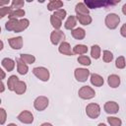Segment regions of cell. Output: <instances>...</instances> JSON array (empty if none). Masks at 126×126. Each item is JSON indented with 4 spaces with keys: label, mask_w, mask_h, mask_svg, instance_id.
Listing matches in <instances>:
<instances>
[{
    "label": "cell",
    "mask_w": 126,
    "mask_h": 126,
    "mask_svg": "<svg viewBox=\"0 0 126 126\" xmlns=\"http://www.w3.org/2000/svg\"><path fill=\"white\" fill-rule=\"evenodd\" d=\"M77 60H78V62H79L81 65H83V66H90V65L92 64L91 58H90L89 56H87V55H80Z\"/></svg>",
    "instance_id": "32"
},
{
    "label": "cell",
    "mask_w": 126,
    "mask_h": 126,
    "mask_svg": "<svg viewBox=\"0 0 126 126\" xmlns=\"http://www.w3.org/2000/svg\"><path fill=\"white\" fill-rule=\"evenodd\" d=\"M0 73H1V80H4L5 79V72H4V70L3 69H0Z\"/></svg>",
    "instance_id": "40"
},
{
    "label": "cell",
    "mask_w": 126,
    "mask_h": 126,
    "mask_svg": "<svg viewBox=\"0 0 126 126\" xmlns=\"http://www.w3.org/2000/svg\"><path fill=\"white\" fill-rule=\"evenodd\" d=\"M24 5H25V1H23V0H13L11 2V7L12 8H15V10L16 9L23 8Z\"/></svg>",
    "instance_id": "37"
},
{
    "label": "cell",
    "mask_w": 126,
    "mask_h": 126,
    "mask_svg": "<svg viewBox=\"0 0 126 126\" xmlns=\"http://www.w3.org/2000/svg\"><path fill=\"white\" fill-rule=\"evenodd\" d=\"M1 64H2V67L5 68L6 71H8V72L13 71L15 68V61L11 58H8V57L3 58L1 61Z\"/></svg>",
    "instance_id": "16"
},
{
    "label": "cell",
    "mask_w": 126,
    "mask_h": 126,
    "mask_svg": "<svg viewBox=\"0 0 126 126\" xmlns=\"http://www.w3.org/2000/svg\"><path fill=\"white\" fill-rule=\"evenodd\" d=\"M73 52L74 54H79V55H84L88 52V47L85 44H76L73 47Z\"/></svg>",
    "instance_id": "23"
},
{
    "label": "cell",
    "mask_w": 126,
    "mask_h": 126,
    "mask_svg": "<svg viewBox=\"0 0 126 126\" xmlns=\"http://www.w3.org/2000/svg\"><path fill=\"white\" fill-rule=\"evenodd\" d=\"M115 66L118 69H123L126 66V62H125V57L124 56H118L116 61H115Z\"/></svg>",
    "instance_id": "34"
},
{
    "label": "cell",
    "mask_w": 126,
    "mask_h": 126,
    "mask_svg": "<svg viewBox=\"0 0 126 126\" xmlns=\"http://www.w3.org/2000/svg\"><path fill=\"white\" fill-rule=\"evenodd\" d=\"M97 126H106V124H104V123H98Z\"/></svg>",
    "instance_id": "46"
},
{
    "label": "cell",
    "mask_w": 126,
    "mask_h": 126,
    "mask_svg": "<svg viewBox=\"0 0 126 126\" xmlns=\"http://www.w3.org/2000/svg\"><path fill=\"white\" fill-rule=\"evenodd\" d=\"M78 95H79V97H81L83 99H91L95 96V92L90 86H83L79 89Z\"/></svg>",
    "instance_id": "3"
},
{
    "label": "cell",
    "mask_w": 126,
    "mask_h": 126,
    "mask_svg": "<svg viewBox=\"0 0 126 126\" xmlns=\"http://www.w3.org/2000/svg\"><path fill=\"white\" fill-rule=\"evenodd\" d=\"M40 126H53L51 123H48V122H44V123H42Z\"/></svg>",
    "instance_id": "42"
},
{
    "label": "cell",
    "mask_w": 126,
    "mask_h": 126,
    "mask_svg": "<svg viewBox=\"0 0 126 126\" xmlns=\"http://www.w3.org/2000/svg\"><path fill=\"white\" fill-rule=\"evenodd\" d=\"M104 23H105V26L109 30H114L117 28L118 24L120 23V18L115 13H109L106 15V17L104 19Z\"/></svg>",
    "instance_id": "1"
},
{
    "label": "cell",
    "mask_w": 126,
    "mask_h": 126,
    "mask_svg": "<svg viewBox=\"0 0 126 126\" xmlns=\"http://www.w3.org/2000/svg\"><path fill=\"white\" fill-rule=\"evenodd\" d=\"M113 59V54L111 51L109 50H103L102 52V60L105 62V63H109L111 62Z\"/></svg>",
    "instance_id": "33"
},
{
    "label": "cell",
    "mask_w": 126,
    "mask_h": 126,
    "mask_svg": "<svg viewBox=\"0 0 126 126\" xmlns=\"http://www.w3.org/2000/svg\"><path fill=\"white\" fill-rule=\"evenodd\" d=\"M100 52H101V49H100L99 45L94 44L91 47V55L94 59H98L100 57Z\"/></svg>",
    "instance_id": "27"
},
{
    "label": "cell",
    "mask_w": 126,
    "mask_h": 126,
    "mask_svg": "<svg viewBox=\"0 0 126 126\" xmlns=\"http://www.w3.org/2000/svg\"><path fill=\"white\" fill-rule=\"evenodd\" d=\"M30 25V21L26 18H23L21 20H19V23H18V26L17 28L15 29L14 32H24Z\"/></svg>",
    "instance_id": "18"
},
{
    "label": "cell",
    "mask_w": 126,
    "mask_h": 126,
    "mask_svg": "<svg viewBox=\"0 0 126 126\" xmlns=\"http://www.w3.org/2000/svg\"><path fill=\"white\" fill-rule=\"evenodd\" d=\"M75 12H76L77 15H89L90 10H89V8L86 6L85 3L79 2V3H77L76 6H75Z\"/></svg>",
    "instance_id": "14"
},
{
    "label": "cell",
    "mask_w": 126,
    "mask_h": 126,
    "mask_svg": "<svg viewBox=\"0 0 126 126\" xmlns=\"http://www.w3.org/2000/svg\"><path fill=\"white\" fill-rule=\"evenodd\" d=\"M4 90H5L4 83H3V82H1V90H0V92H1V93H3V92H4Z\"/></svg>",
    "instance_id": "43"
},
{
    "label": "cell",
    "mask_w": 126,
    "mask_h": 126,
    "mask_svg": "<svg viewBox=\"0 0 126 126\" xmlns=\"http://www.w3.org/2000/svg\"><path fill=\"white\" fill-rule=\"evenodd\" d=\"M18 23H19L18 19H9L5 24V28L7 31H13L14 32L18 26Z\"/></svg>",
    "instance_id": "25"
},
{
    "label": "cell",
    "mask_w": 126,
    "mask_h": 126,
    "mask_svg": "<svg viewBox=\"0 0 126 126\" xmlns=\"http://www.w3.org/2000/svg\"><path fill=\"white\" fill-rule=\"evenodd\" d=\"M4 4H9V0L8 1H2V2H0V6L1 7H3Z\"/></svg>",
    "instance_id": "44"
},
{
    "label": "cell",
    "mask_w": 126,
    "mask_h": 126,
    "mask_svg": "<svg viewBox=\"0 0 126 126\" xmlns=\"http://www.w3.org/2000/svg\"><path fill=\"white\" fill-rule=\"evenodd\" d=\"M53 15H54L56 18H58L59 20L63 21V20L66 18V16H67V12H66V10H64V9H59V10L55 11Z\"/></svg>",
    "instance_id": "36"
},
{
    "label": "cell",
    "mask_w": 126,
    "mask_h": 126,
    "mask_svg": "<svg viewBox=\"0 0 126 126\" xmlns=\"http://www.w3.org/2000/svg\"><path fill=\"white\" fill-rule=\"evenodd\" d=\"M65 39V33L61 30H54L50 33V41L53 45H57L63 42Z\"/></svg>",
    "instance_id": "7"
},
{
    "label": "cell",
    "mask_w": 126,
    "mask_h": 126,
    "mask_svg": "<svg viewBox=\"0 0 126 126\" xmlns=\"http://www.w3.org/2000/svg\"><path fill=\"white\" fill-rule=\"evenodd\" d=\"M120 33H121V35H122V36L126 37V23H125V24H123V25H122V27L120 28Z\"/></svg>",
    "instance_id": "39"
},
{
    "label": "cell",
    "mask_w": 126,
    "mask_h": 126,
    "mask_svg": "<svg viewBox=\"0 0 126 126\" xmlns=\"http://www.w3.org/2000/svg\"><path fill=\"white\" fill-rule=\"evenodd\" d=\"M86 6L88 8H97V7H100V6H103V5H106V4H109V2H101V1H87L85 2Z\"/></svg>",
    "instance_id": "29"
},
{
    "label": "cell",
    "mask_w": 126,
    "mask_h": 126,
    "mask_svg": "<svg viewBox=\"0 0 126 126\" xmlns=\"http://www.w3.org/2000/svg\"><path fill=\"white\" fill-rule=\"evenodd\" d=\"M76 25H77V18H76L75 16L71 15V16H69L68 19L66 20V22H65V24H64V27H65L66 30H71V31H73V30L75 29Z\"/></svg>",
    "instance_id": "20"
},
{
    "label": "cell",
    "mask_w": 126,
    "mask_h": 126,
    "mask_svg": "<svg viewBox=\"0 0 126 126\" xmlns=\"http://www.w3.org/2000/svg\"><path fill=\"white\" fill-rule=\"evenodd\" d=\"M6 119H7L6 110H5L3 107H1V108H0V124L3 125V124L5 123V121H6Z\"/></svg>",
    "instance_id": "38"
},
{
    "label": "cell",
    "mask_w": 126,
    "mask_h": 126,
    "mask_svg": "<svg viewBox=\"0 0 126 126\" xmlns=\"http://www.w3.org/2000/svg\"><path fill=\"white\" fill-rule=\"evenodd\" d=\"M103 109L108 114H115L119 110V105L116 101H106L104 103Z\"/></svg>",
    "instance_id": "9"
},
{
    "label": "cell",
    "mask_w": 126,
    "mask_h": 126,
    "mask_svg": "<svg viewBox=\"0 0 126 126\" xmlns=\"http://www.w3.org/2000/svg\"><path fill=\"white\" fill-rule=\"evenodd\" d=\"M12 10H13V8L12 7H9V6H3V7H1L0 8V18L2 19V18H4L7 15L9 16L10 13L12 12Z\"/></svg>",
    "instance_id": "35"
},
{
    "label": "cell",
    "mask_w": 126,
    "mask_h": 126,
    "mask_svg": "<svg viewBox=\"0 0 126 126\" xmlns=\"http://www.w3.org/2000/svg\"><path fill=\"white\" fill-rule=\"evenodd\" d=\"M7 126H18L17 124H15V123H10V124H8Z\"/></svg>",
    "instance_id": "45"
},
{
    "label": "cell",
    "mask_w": 126,
    "mask_h": 126,
    "mask_svg": "<svg viewBox=\"0 0 126 126\" xmlns=\"http://www.w3.org/2000/svg\"><path fill=\"white\" fill-rule=\"evenodd\" d=\"M32 74L42 82H47L50 77L49 71L45 67H34L32 69Z\"/></svg>",
    "instance_id": "2"
},
{
    "label": "cell",
    "mask_w": 126,
    "mask_h": 126,
    "mask_svg": "<svg viewBox=\"0 0 126 126\" xmlns=\"http://www.w3.org/2000/svg\"><path fill=\"white\" fill-rule=\"evenodd\" d=\"M63 7V2L60 0H51L48 4H47V9L49 11H57L59 9H62Z\"/></svg>",
    "instance_id": "19"
},
{
    "label": "cell",
    "mask_w": 126,
    "mask_h": 126,
    "mask_svg": "<svg viewBox=\"0 0 126 126\" xmlns=\"http://www.w3.org/2000/svg\"><path fill=\"white\" fill-rule=\"evenodd\" d=\"M49 104V99L47 96L39 95L33 100V107L38 111H43Z\"/></svg>",
    "instance_id": "6"
},
{
    "label": "cell",
    "mask_w": 126,
    "mask_h": 126,
    "mask_svg": "<svg viewBox=\"0 0 126 126\" xmlns=\"http://www.w3.org/2000/svg\"><path fill=\"white\" fill-rule=\"evenodd\" d=\"M120 82H121L120 77H119L118 75H116V74H111V75H109L108 78H107V84H108V86H109L110 88H112V89L118 88L119 85H120Z\"/></svg>",
    "instance_id": "12"
},
{
    "label": "cell",
    "mask_w": 126,
    "mask_h": 126,
    "mask_svg": "<svg viewBox=\"0 0 126 126\" xmlns=\"http://www.w3.org/2000/svg\"><path fill=\"white\" fill-rule=\"evenodd\" d=\"M71 34H72V36L75 39L81 40V39H84L85 38V36H86V31L83 28H76L73 31H71Z\"/></svg>",
    "instance_id": "17"
},
{
    "label": "cell",
    "mask_w": 126,
    "mask_h": 126,
    "mask_svg": "<svg viewBox=\"0 0 126 126\" xmlns=\"http://www.w3.org/2000/svg\"><path fill=\"white\" fill-rule=\"evenodd\" d=\"M0 49H3V41H1V47H0Z\"/></svg>",
    "instance_id": "47"
},
{
    "label": "cell",
    "mask_w": 126,
    "mask_h": 126,
    "mask_svg": "<svg viewBox=\"0 0 126 126\" xmlns=\"http://www.w3.org/2000/svg\"><path fill=\"white\" fill-rule=\"evenodd\" d=\"M107 122L110 126H121L122 121L120 118L115 117V116H108L107 117Z\"/></svg>",
    "instance_id": "31"
},
{
    "label": "cell",
    "mask_w": 126,
    "mask_h": 126,
    "mask_svg": "<svg viewBox=\"0 0 126 126\" xmlns=\"http://www.w3.org/2000/svg\"><path fill=\"white\" fill-rule=\"evenodd\" d=\"M86 113L90 118L95 119L100 114V106L97 103L91 102L86 106Z\"/></svg>",
    "instance_id": "4"
},
{
    "label": "cell",
    "mask_w": 126,
    "mask_h": 126,
    "mask_svg": "<svg viewBox=\"0 0 126 126\" xmlns=\"http://www.w3.org/2000/svg\"><path fill=\"white\" fill-rule=\"evenodd\" d=\"M122 13H123V14L126 16V3H125L123 6H122Z\"/></svg>",
    "instance_id": "41"
},
{
    "label": "cell",
    "mask_w": 126,
    "mask_h": 126,
    "mask_svg": "<svg viewBox=\"0 0 126 126\" xmlns=\"http://www.w3.org/2000/svg\"><path fill=\"white\" fill-rule=\"evenodd\" d=\"M25 14H26L25 10H23V9H16V10H12V12L8 16V18L9 19H18V18L24 17Z\"/></svg>",
    "instance_id": "26"
},
{
    "label": "cell",
    "mask_w": 126,
    "mask_h": 126,
    "mask_svg": "<svg viewBox=\"0 0 126 126\" xmlns=\"http://www.w3.org/2000/svg\"><path fill=\"white\" fill-rule=\"evenodd\" d=\"M26 91H27V84L24 81L19 80L18 83L16 84L15 88H14V92L17 94H23L26 93Z\"/></svg>",
    "instance_id": "21"
},
{
    "label": "cell",
    "mask_w": 126,
    "mask_h": 126,
    "mask_svg": "<svg viewBox=\"0 0 126 126\" xmlns=\"http://www.w3.org/2000/svg\"><path fill=\"white\" fill-rule=\"evenodd\" d=\"M76 18H77V21H79V23L82 24L83 26H88L93 21L90 15H76Z\"/></svg>",
    "instance_id": "22"
},
{
    "label": "cell",
    "mask_w": 126,
    "mask_h": 126,
    "mask_svg": "<svg viewBox=\"0 0 126 126\" xmlns=\"http://www.w3.org/2000/svg\"><path fill=\"white\" fill-rule=\"evenodd\" d=\"M90 80H91V84H92L93 86H94V87H101V86L103 85V83H104L103 78H102L100 75L95 74V73L91 74Z\"/></svg>",
    "instance_id": "15"
},
{
    "label": "cell",
    "mask_w": 126,
    "mask_h": 126,
    "mask_svg": "<svg viewBox=\"0 0 126 126\" xmlns=\"http://www.w3.org/2000/svg\"><path fill=\"white\" fill-rule=\"evenodd\" d=\"M58 51L63 54V55H67V56H72L74 55V52L73 50L71 49V46H70V43L67 42V41H63L60 43L59 47H58Z\"/></svg>",
    "instance_id": "10"
},
{
    "label": "cell",
    "mask_w": 126,
    "mask_h": 126,
    "mask_svg": "<svg viewBox=\"0 0 126 126\" xmlns=\"http://www.w3.org/2000/svg\"><path fill=\"white\" fill-rule=\"evenodd\" d=\"M19 81V78L16 76V75H12L8 78V81H7V87H8V90L9 91H12L14 92V88L16 86V84L18 83Z\"/></svg>",
    "instance_id": "24"
},
{
    "label": "cell",
    "mask_w": 126,
    "mask_h": 126,
    "mask_svg": "<svg viewBox=\"0 0 126 126\" xmlns=\"http://www.w3.org/2000/svg\"><path fill=\"white\" fill-rule=\"evenodd\" d=\"M74 76L78 82L84 83L91 76V73H90V70L87 68H76L74 71Z\"/></svg>",
    "instance_id": "5"
},
{
    "label": "cell",
    "mask_w": 126,
    "mask_h": 126,
    "mask_svg": "<svg viewBox=\"0 0 126 126\" xmlns=\"http://www.w3.org/2000/svg\"><path fill=\"white\" fill-rule=\"evenodd\" d=\"M16 63H17V71L20 75H26L29 72L28 64H26L21 58H17Z\"/></svg>",
    "instance_id": "13"
},
{
    "label": "cell",
    "mask_w": 126,
    "mask_h": 126,
    "mask_svg": "<svg viewBox=\"0 0 126 126\" xmlns=\"http://www.w3.org/2000/svg\"><path fill=\"white\" fill-rule=\"evenodd\" d=\"M50 24L54 28V30H60V28L62 27V21L56 18L54 15L50 16Z\"/></svg>",
    "instance_id": "28"
},
{
    "label": "cell",
    "mask_w": 126,
    "mask_h": 126,
    "mask_svg": "<svg viewBox=\"0 0 126 126\" xmlns=\"http://www.w3.org/2000/svg\"><path fill=\"white\" fill-rule=\"evenodd\" d=\"M18 120L24 124H32L33 122V115L31 111L29 110H23L21 111L18 116H17Z\"/></svg>",
    "instance_id": "8"
},
{
    "label": "cell",
    "mask_w": 126,
    "mask_h": 126,
    "mask_svg": "<svg viewBox=\"0 0 126 126\" xmlns=\"http://www.w3.org/2000/svg\"><path fill=\"white\" fill-rule=\"evenodd\" d=\"M20 58H21L26 64H32V63H34V61H35V57H34L33 55H32V54H24V53H22V54L20 55Z\"/></svg>",
    "instance_id": "30"
},
{
    "label": "cell",
    "mask_w": 126,
    "mask_h": 126,
    "mask_svg": "<svg viewBox=\"0 0 126 126\" xmlns=\"http://www.w3.org/2000/svg\"><path fill=\"white\" fill-rule=\"evenodd\" d=\"M9 45L13 49H21L23 47V37L22 36H16V37H11L8 39Z\"/></svg>",
    "instance_id": "11"
}]
</instances>
